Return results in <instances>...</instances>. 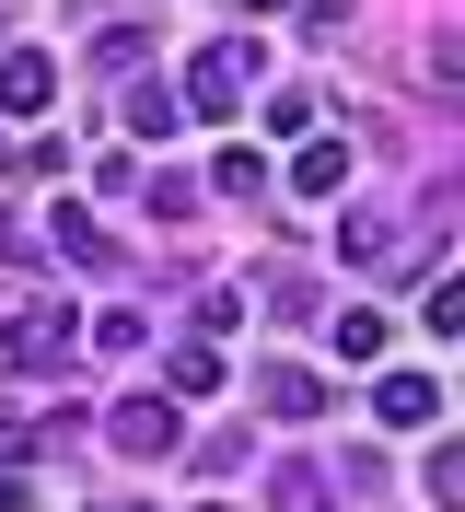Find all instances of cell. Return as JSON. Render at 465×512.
<instances>
[{
  "label": "cell",
  "instance_id": "1",
  "mask_svg": "<svg viewBox=\"0 0 465 512\" xmlns=\"http://www.w3.org/2000/svg\"><path fill=\"white\" fill-rule=\"evenodd\" d=\"M256 70H268V35H221V47H198V70H186V105H198V117H221Z\"/></svg>",
  "mask_w": 465,
  "mask_h": 512
},
{
  "label": "cell",
  "instance_id": "2",
  "mask_svg": "<svg viewBox=\"0 0 465 512\" xmlns=\"http://www.w3.org/2000/svg\"><path fill=\"white\" fill-rule=\"evenodd\" d=\"M70 338H82V315H70V303H12V315H0V361H12V373L59 361Z\"/></svg>",
  "mask_w": 465,
  "mask_h": 512
},
{
  "label": "cell",
  "instance_id": "3",
  "mask_svg": "<svg viewBox=\"0 0 465 512\" xmlns=\"http://www.w3.org/2000/svg\"><path fill=\"white\" fill-rule=\"evenodd\" d=\"M175 431H186V419L163 408V396H128V408L105 419V443H117V454H175Z\"/></svg>",
  "mask_w": 465,
  "mask_h": 512
},
{
  "label": "cell",
  "instance_id": "4",
  "mask_svg": "<svg viewBox=\"0 0 465 512\" xmlns=\"http://www.w3.org/2000/svg\"><path fill=\"white\" fill-rule=\"evenodd\" d=\"M372 408L396 419V431H431V419H442V384H431V373H384V384H372Z\"/></svg>",
  "mask_w": 465,
  "mask_h": 512
},
{
  "label": "cell",
  "instance_id": "5",
  "mask_svg": "<svg viewBox=\"0 0 465 512\" xmlns=\"http://www.w3.org/2000/svg\"><path fill=\"white\" fill-rule=\"evenodd\" d=\"M47 94H59V70L35 59V47H0V105H12V117H35Z\"/></svg>",
  "mask_w": 465,
  "mask_h": 512
},
{
  "label": "cell",
  "instance_id": "6",
  "mask_svg": "<svg viewBox=\"0 0 465 512\" xmlns=\"http://www.w3.org/2000/svg\"><path fill=\"white\" fill-rule=\"evenodd\" d=\"M291 187H303V198H338L349 187V140H303V152H291Z\"/></svg>",
  "mask_w": 465,
  "mask_h": 512
},
{
  "label": "cell",
  "instance_id": "7",
  "mask_svg": "<svg viewBox=\"0 0 465 512\" xmlns=\"http://www.w3.org/2000/svg\"><path fill=\"white\" fill-rule=\"evenodd\" d=\"M210 187H221V198H268V152H221Z\"/></svg>",
  "mask_w": 465,
  "mask_h": 512
},
{
  "label": "cell",
  "instance_id": "8",
  "mask_svg": "<svg viewBox=\"0 0 465 512\" xmlns=\"http://www.w3.org/2000/svg\"><path fill=\"white\" fill-rule=\"evenodd\" d=\"M128 128H140V140H175L186 117H175V94H152V82H140V94H128Z\"/></svg>",
  "mask_w": 465,
  "mask_h": 512
},
{
  "label": "cell",
  "instance_id": "9",
  "mask_svg": "<svg viewBox=\"0 0 465 512\" xmlns=\"http://www.w3.org/2000/svg\"><path fill=\"white\" fill-rule=\"evenodd\" d=\"M268 408H279V419H314V408H326V384H314V373H268Z\"/></svg>",
  "mask_w": 465,
  "mask_h": 512
},
{
  "label": "cell",
  "instance_id": "10",
  "mask_svg": "<svg viewBox=\"0 0 465 512\" xmlns=\"http://www.w3.org/2000/svg\"><path fill=\"white\" fill-rule=\"evenodd\" d=\"M338 350H349V361H384V303H361V315H338Z\"/></svg>",
  "mask_w": 465,
  "mask_h": 512
},
{
  "label": "cell",
  "instance_id": "11",
  "mask_svg": "<svg viewBox=\"0 0 465 512\" xmlns=\"http://www.w3.org/2000/svg\"><path fill=\"white\" fill-rule=\"evenodd\" d=\"M268 501H279V512H326V478H314V466H279Z\"/></svg>",
  "mask_w": 465,
  "mask_h": 512
},
{
  "label": "cell",
  "instance_id": "12",
  "mask_svg": "<svg viewBox=\"0 0 465 512\" xmlns=\"http://www.w3.org/2000/svg\"><path fill=\"white\" fill-rule=\"evenodd\" d=\"M245 12H291V0H245Z\"/></svg>",
  "mask_w": 465,
  "mask_h": 512
}]
</instances>
